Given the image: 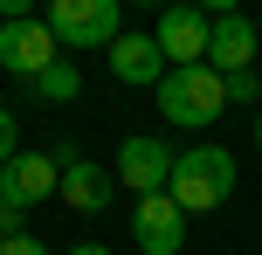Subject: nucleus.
<instances>
[{"mask_svg":"<svg viewBox=\"0 0 262 255\" xmlns=\"http://www.w3.org/2000/svg\"><path fill=\"white\" fill-rule=\"evenodd\" d=\"M172 159H180V152L166 145V138H124L118 145V166H111V173H118V187H131L145 200V193H166V179H172Z\"/></svg>","mask_w":262,"mask_h":255,"instance_id":"nucleus-6","label":"nucleus"},{"mask_svg":"<svg viewBox=\"0 0 262 255\" xmlns=\"http://www.w3.org/2000/svg\"><path fill=\"white\" fill-rule=\"evenodd\" d=\"M111 187H118V173H104V166H90V159H76L62 173V200L76 207V214H97V207L111 200Z\"/></svg>","mask_w":262,"mask_h":255,"instance_id":"nucleus-11","label":"nucleus"},{"mask_svg":"<svg viewBox=\"0 0 262 255\" xmlns=\"http://www.w3.org/2000/svg\"><path fill=\"white\" fill-rule=\"evenodd\" d=\"M21 152V124H14V110H0V166Z\"/></svg>","mask_w":262,"mask_h":255,"instance_id":"nucleus-14","label":"nucleus"},{"mask_svg":"<svg viewBox=\"0 0 262 255\" xmlns=\"http://www.w3.org/2000/svg\"><path fill=\"white\" fill-rule=\"evenodd\" d=\"M159 110H166L172 124H186V131H207V124L228 110V76L207 69V62L166 69V83H159Z\"/></svg>","mask_w":262,"mask_h":255,"instance_id":"nucleus-2","label":"nucleus"},{"mask_svg":"<svg viewBox=\"0 0 262 255\" xmlns=\"http://www.w3.org/2000/svg\"><path fill=\"white\" fill-rule=\"evenodd\" d=\"M76 90H83V69L69 62V55H62V62H49V69L35 76V97H41V104H76Z\"/></svg>","mask_w":262,"mask_h":255,"instance_id":"nucleus-12","label":"nucleus"},{"mask_svg":"<svg viewBox=\"0 0 262 255\" xmlns=\"http://www.w3.org/2000/svg\"><path fill=\"white\" fill-rule=\"evenodd\" d=\"M166 193H172L180 214H214V207L235 193V152H228V145H193V152H180Z\"/></svg>","mask_w":262,"mask_h":255,"instance_id":"nucleus-1","label":"nucleus"},{"mask_svg":"<svg viewBox=\"0 0 262 255\" xmlns=\"http://www.w3.org/2000/svg\"><path fill=\"white\" fill-rule=\"evenodd\" d=\"M49 193H62V166L41 159V152H14L7 166H0V200L14 207V214H35Z\"/></svg>","mask_w":262,"mask_h":255,"instance_id":"nucleus-5","label":"nucleus"},{"mask_svg":"<svg viewBox=\"0 0 262 255\" xmlns=\"http://www.w3.org/2000/svg\"><path fill=\"white\" fill-rule=\"evenodd\" d=\"M49 35L55 49H111L124 35V7L118 0H49Z\"/></svg>","mask_w":262,"mask_h":255,"instance_id":"nucleus-3","label":"nucleus"},{"mask_svg":"<svg viewBox=\"0 0 262 255\" xmlns=\"http://www.w3.org/2000/svg\"><path fill=\"white\" fill-rule=\"evenodd\" d=\"M21 221H28V214H14V207H7V200H0V242H14V235H28V228H21Z\"/></svg>","mask_w":262,"mask_h":255,"instance_id":"nucleus-16","label":"nucleus"},{"mask_svg":"<svg viewBox=\"0 0 262 255\" xmlns=\"http://www.w3.org/2000/svg\"><path fill=\"white\" fill-rule=\"evenodd\" d=\"M207 14L200 7H166L152 21V41H159V55H166V69H193V62H207Z\"/></svg>","mask_w":262,"mask_h":255,"instance_id":"nucleus-7","label":"nucleus"},{"mask_svg":"<svg viewBox=\"0 0 262 255\" xmlns=\"http://www.w3.org/2000/svg\"><path fill=\"white\" fill-rule=\"evenodd\" d=\"M131 242L145 255H180L186 248V214L172 207V193H145L138 214H131Z\"/></svg>","mask_w":262,"mask_h":255,"instance_id":"nucleus-8","label":"nucleus"},{"mask_svg":"<svg viewBox=\"0 0 262 255\" xmlns=\"http://www.w3.org/2000/svg\"><path fill=\"white\" fill-rule=\"evenodd\" d=\"M69 255H111L104 242H76V248H69Z\"/></svg>","mask_w":262,"mask_h":255,"instance_id":"nucleus-17","label":"nucleus"},{"mask_svg":"<svg viewBox=\"0 0 262 255\" xmlns=\"http://www.w3.org/2000/svg\"><path fill=\"white\" fill-rule=\"evenodd\" d=\"M249 62H255V21H249L242 7L214 14V28H207V69H221V76H242Z\"/></svg>","mask_w":262,"mask_h":255,"instance_id":"nucleus-9","label":"nucleus"},{"mask_svg":"<svg viewBox=\"0 0 262 255\" xmlns=\"http://www.w3.org/2000/svg\"><path fill=\"white\" fill-rule=\"evenodd\" d=\"M49 62H62V49H55L49 21H35V14L7 21V14H0V76H28V83H35Z\"/></svg>","mask_w":262,"mask_h":255,"instance_id":"nucleus-4","label":"nucleus"},{"mask_svg":"<svg viewBox=\"0 0 262 255\" xmlns=\"http://www.w3.org/2000/svg\"><path fill=\"white\" fill-rule=\"evenodd\" d=\"M111 76L131 83V90H159L166 83V55H159L152 35H118L111 41Z\"/></svg>","mask_w":262,"mask_h":255,"instance_id":"nucleus-10","label":"nucleus"},{"mask_svg":"<svg viewBox=\"0 0 262 255\" xmlns=\"http://www.w3.org/2000/svg\"><path fill=\"white\" fill-rule=\"evenodd\" d=\"M228 104H262V83H255V69L228 76Z\"/></svg>","mask_w":262,"mask_h":255,"instance_id":"nucleus-13","label":"nucleus"},{"mask_svg":"<svg viewBox=\"0 0 262 255\" xmlns=\"http://www.w3.org/2000/svg\"><path fill=\"white\" fill-rule=\"evenodd\" d=\"M0 255H49V248H41V235H14V242H0Z\"/></svg>","mask_w":262,"mask_h":255,"instance_id":"nucleus-15","label":"nucleus"},{"mask_svg":"<svg viewBox=\"0 0 262 255\" xmlns=\"http://www.w3.org/2000/svg\"><path fill=\"white\" fill-rule=\"evenodd\" d=\"M255 145H262V110H255Z\"/></svg>","mask_w":262,"mask_h":255,"instance_id":"nucleus-18","label":"nucleus"}]
</instances>
